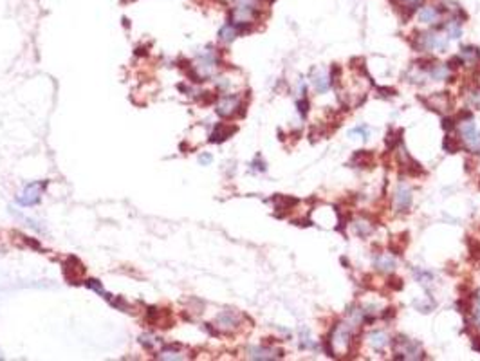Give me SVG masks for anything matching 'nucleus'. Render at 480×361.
Returning a JSON list of instances; mask_svg holds the SVG:
<instances>
[{
	"instance_id": "obj_11",
	"label": "nucleus",
	"mask_w": 480,
	"mask_h": 361,
	"mask_svg": "<svg viewBox=\"0 0 480 361\" xmlns=\"http://www.w3.org/2000/svg\"><path fill=\"white\" fill-rule=\"evenodd\" d=\"M237 130H239L237 127H228V125L221 123V125H217L215 127V130H213V134H211L209 141H211V143H222V141H226L228 137H231Z\"/></svg>"
},
{
	"instance_id": "obj_32",
	"label": "nucleus",
	"mask_w": 480,
	"mask_h": 361,
	"mask_svg": "<svg viewBox=\"0 0 480 361\" xmlns=\"http://www.w3.org/2000/svg\"><path fill=\"white\" fill-rule=\"evenodd\" d=\"M377 96H381V98H392V96H397V91H395L394 87H377Z\"/></svg>"
},
{
	"instance_id": "obj_22",
	"label": "nucleus",
	"mask_w": 480,
	"mask_h": 361,
	"mask_svg": "<svg viewBox=\"0 0 480 361\" xmlns=\"http://www.w3.org/2000/svg\"><path fill=\"white\" fill-rule=\"evenodd\" d=\"M406 173L408 175H412V177H419V175H423V173H425V168L419 165L415 159L408 157L406 159Z\"/></svg>"
},
{
	"instance_id": "obj_43",
	"label": "nucleus",
	"mask_w": 480,
	"mask_h": 361,
	"mask_svg": "<svg viewBox=\"0 0 480 361\" xmlns=\"http://www.w3.org/2000/svg\"><path fill=\"white\" fill-rule=\"evenodd\" d=\"M141 343L147 347V349H150L152 347V342H150V336H141Z\"/></svg>"
},
{
	"instance_id": "obj_38",
	"label": "nucleus",
	"mask_w": 480,
	"mask_h": 361,
	"mask_svg": "<svg viewBox=\"0 0 480 361\" xmlns=\"http://www.w3.org/2000/svg\"><path fill=\"white\" fill-rule=\"evenodd\" d=\"M351 67L352 69H363L365 67V58L363 56H356V58H352Z\"/></svg>"
},
{
	"instance_id": "obj_39",
	"label": "nucleus",
	"mask_w": 480,
	"mask_h": 361,
	"mask_svg": "<svg viewBox=\"0 0 480 361\" xmlns=\"http://www.w3.org/2000/svg\"><path fill=\"white\" fill-rule=\"evenodd\" d=\"M390 2H394V4H397V6H413V4H421V0H390Z\"/></svg>"
},
{
	"instance_id": "obj_27",
	"label": "nucleus",
	"mask_w": 480,
	"mask_h": 361,
	"mask_svg": "<svg viewBox=\"0 0 480 361\" xmlns=\"http://www.w3.org/2000/svg\"><path fill=\"white\" fill-rule=\"evenodd\" d=\"M446 65H448L449 71H457V69H461L462 65H466V63H464V60H462L461 55H455V56H451V58H449Z\"/></svg>"
},
{
	"instance_id": "obj_17",
	"label": "nucleus",
	"mask_w": 480,
	"mask_h": 361,
	"mask_svg": "<svg viewBox=\"0 0 480 361\" xmlns=\"http://www.w3.org/2000/svg\"><path fill=\"white\" fill-rule=\"evenodd\" d=\"M430 76L433 78V80H437V81L448 80L449 78L448 65H446V63H439V61H435V63L431 65V69H430Z\"/></svg>"
},
{
	"instance_id": "obj_2",
	"label": "nucleus",
	"mask_w": 480,
	"mask_h": 361,
	"mask_svg": "<svg viewBox=\"0 0 480 361\" xmlns=\"http://www.w3.org/2000/svg\"><path fill=\"white\" fill-rule=\"evenodd\" d=\"M352 228H354V231H356V235L359 239H367V237H370V235L374 233V229H376V221H374L372 215L361 213L357 219H354Z\"/></svg>"
},
{
	"instance_id": "obj_25",
	"label": "nucleus",
	"mask_w": 480,
	"mask_h": 361,
	"mask_svg": "<svg viewBox=\"0 0 480 361\" xmlns=\"http://www.w3.org/2000/svg\"><path fill=\"white\" fill-rule=\"evenodd\" d=\"M413 275H415L417 282L425 284V285H428V284L433 280V275H431L430 271H425V269H417V267H413Z\"/></svg>"
},
{
	"instance_id": "obj_20",
	"label": "nucleus",
	"mask_w": 480,
	"mask_h": 361,
	"mask_svg": "<svg viewBox=\"0 0 480 361\" xmlns=\"http://www.w3.org/2000/svg\"><path fill=\"white\" fill-rule=\"evenodd\" d=\"M237 37H239V31H237V27H235L233 24H226L224 27H221V31H219V38L226 43L233 42Z\"/></svg>"
},
{
	"instance_id": "obj_37",
	"label": "nucleus",
	"mask_w": 480,
	"mask_h": 361,
	"mask_svg": "<svg viewBox=\"0 0 480 361\" xmlns=\"http://www.w3.org/2000/svg\"><path fill=\"white\" fill-rule=\"evenodd\" d=\"M392 318H395V307H387V309L381 312V320L388 322V320H392Z\"/></svg>"
},
{
	"instance_id": "obj_19",
	"label": "nucleus",
	"mask_w": 480,
	"mask_h": 361,
	"mask_svg": "<svg viewBox=\"0 0 480 361\" xmlns=\"http://www.w3.org/2000/svg\"><path fill=\"white\" fill-rule=\"evenodd\" d=\"M443 148H444V152L457 153V152H461V150H462V143H461V139H459V137H453V135H446V137H444V141H443Z\"/></svg>"
},
{
	"instance_id": "obj_31",
	"label": "nucleus",
	"mask_w": 480,
	"mask_h": 361,
	"mask_svg": "<svg viewBox=\"0 0 480 361\" xmlns=\"http://www.w3.org/2000/svg\"><path fill=\"white\" fill-rule=\"evenodd\" d=\"M85 285H87V287L94 289V291H96V293H98V294H101V296H105V298H109V294L105 293L103 285H101V284H99L98 280H87V282H85Z\"/></svg>"
},
{
	"instance_id": "obj_7",
	"label": "nucleus",
	"mask_w": 480,
	"mask_h": 361,
	"mask_svg": "<svg viewBox=\"0 0 480 361\" xmlns=\"http://www.w3.org/2000/svg\"><path fill=\"white\" fill-rule=\"evenodd\" d=\"M63 271H65V276H67L69 280H78L81 276L85 275V267H83V264L78 260L76 257H71L65 260L63 264Z\"/></svg>"
},
{
	"instance_id": "obj_40",
	"label": "nucleus",
	"mask_w": 480,
	"mask_h": 361,
	"mask_svg": "<svg viewBox=\"0 0 480 361\" xmlns=\"http://www.w3.org/2000/svg\"><path fill=\"white\" fill-rule=\"evenodd\" d=\"M293 224H296V226H313V221H309V219H293Z\"/></svg>"
},
{
	"instance_id": "obj_42",
	"label": "nucleus",
	"mask_w": 480,
	"mask_h": 361,
	"mask_svg": "<svg viewBox=\"0 0 480 361\" xmlns=\"http://www.w3.org/2000/svg\"><path fill=\"white\" fill-rule=\"evenodd\" d=\"M201 163H203V165H209V163H211V155H209V153L201 155Z\"/></svg>"
},
{
	"instance_id": "obj_23",
	"label": "nucleus",
	"mask_w": 480,
	"mask_h": 361,
	"mask_svg": "<svg viewBox=\"0 0 480 361\" xmlns=\"http://www.w3.org/2000/svg\"><path fill=\"white\" fill-rule=\"evenodd\" d=\"M455 309L462 314H469V312L473 311V307H471V298L468 296H462L459 300L455 302Z\"/></svg>"
},
{
	"instance_id": "obj_24",
	"label": "nucleus",
	"mask_w": 480,
	"mask_h": 361,
	"mask_svg": "<svg viewBox=\"0 0 480 361\" xmlns=\"http://www.w3.org/2000/svg\"><path fill=\"white\" fill-rule=\"evenodd\" d=\"M387 287L390 289V291H403V287H405V282H403V278H399V276L392 275V276H388Z\"/></svg>"
},
{
	"instance_id": "obj_8",
	"label": "nucleus",
	"mask_w": 480,
	"mask_h": 361,
	"mask_svg": "<svg viewBox=\"0 0 480 361\" xmlns=\"http://www.w3.org/2000/svg\"><path fill=\"white\" fill-rule=\"evenodd\" d=\"M40 188H42V184L40 183L27 184V188L24 190V193L18 197V202L22 206H33V204H37V202L40 201Z\"/></svg>"
},
{
	"instance_id": "obj_13",
	"label": "nucleus",
	"mask_w": 480,
	"mask_h": 361,
	"mask_svg": "<svg viewBox=\"0 0 480 361\" xmlns=\"http://www.w3.org/2000/svg\"><path fill=\"white\" fill-rule=\"evenodd\" d=\"M369 343L372 349L376 350H383L390 343V338L387 336V332L383 331H372L369 334Z\"/></svg>"
},
{
	"instance_id": "obj_33",
	"label": "nucleus",
	"mask_w": 480,
	"mask_h": 361,
	"mask_svg": "<svg viewBox=\"0 0 480 361\" xmlns=\"http://www.w3.org/2000/svg\"><path fill=\"white\" fill-rule=\"evenodd\" d=\"M457 123H462V121H468V119H473V112L469 111V109H461L459 114L453 117Z\"/></svg>"
},
{
	"instance_id": "obj_9",
	"label": "nucleus",
	"mask_w": 480,
	"mask_h": 361,
	"mask_svg": "<svg viewBox=\"0 0 480 361\" xmlns=\"http://www.w3.org/2000/svg\"><path fill=\"white\" fill-rule=\"evenodd\" d=\"M239 105H240L239 96H226V98L221 99V103H219V107H217V114L222 116V117L233 116L235 111L239 109Z\"/></svg>"
},
{
	"instance_id": "obj_36",
	"label": "nucleus",
	"mask_w": 480,
	"mask_h": 361,
	"mask_svg": "<svg viewBox=\"0 0 480 361\" xmlns=\"http://www.w3.org/2000/svg\"><path fill=\"white\" fill-rule=\"evenodd\" d=\"M471 349L475 350V352H480V329L475 334H471Z\"/></svg>"
},
{
	"instance_id": "obj_21",
	"label": "nucleus",
	"mask_w": 480,
	"mask_h": 361,
	"mask_svg": "<svg viewBox=\"0 0 480 361\" xmlns=\"http://www.w3.org/2000/svg\"><path fill=\"white\" fill-rule=\"evenodd\" d=\"M446 29H448L449 37L453 38V40H459V38L462 37V22L461 20L451 19L448 24H446Z\"/></svg>"
},
{
	"instance_id": "obj_26",
	"label": "nucleus",
	"mask_w": 480,
	"mask_h": 361,
	"mask_svg": "<svg viewBox=\"0 0 480 361\" xmlns=\"http://www.w3.org/2000/svg\"><path fill=\"white\" fill-rule=\"evenodd\" d=\"M339 80H341V65L334 63L332 69H331V85L338 87L339 85Z\"/></svg>"
},
{
	"instance_id": "obj_44",
	"label": "nucleus",
	"mask_w": 480,
	"mask_h": 361,
	"mask_svg": "<svg viewBox=\"0 0 480 361\" xmlns=\"http://www.w3.org/2000/svg\"><path fill=\"white\" fill-rule=\"evenodd\" d=\"M339 262L343 264L345 267H349V260H347V257H341V258H339Z\"/></svg>"
},
{
	"instance_id": "obj_1",
	"label": "nucleus",
	"mask_w": 480,
	"mask_h": 361,
	"mask_svg": "<svg viewBox=\"0 0 480 361\" xmlns=\"http://www.w3.org/2000/svg\"><path fill=\"white\" fill-rule=\"evenodd\" d=\"M419 101L425 105L426 109H430L433 112H446L451 107V98H449V92H435L428 98L419 96Z\"/></svg>"
},
{
	"instance_id": "obj_5",
	"label": "nucleus",
	"mask_w": 480,
	"mask_h": 361,
	"mask_svg": "<svg viewBox=\"0 0 480 361\" xmlns=\"http://www.w3.org/2000/svg\"><path fill=\"white\" fill-rule=\"evenodd\" d=\"M311 80H313L314 87H316V91L323 94V92L329 91V87H331V76L327 74L325 69H311Z\"/></svg>"
},
{
	"instance_id": "obj_12",
	"label": "nucleus",
	"mask_w": 480,
	"mask_h": 361,
	"mask_svg": "<svg viewBox=\"0 0 480 361\" xmlns=\"http://www.w3.org/2000/svg\"><path fill=\"white\" fill-rule=\"evenodd\" d=\"M403 134H405V130L403 129H397V130H390L385 137V145H387L388 152H392V150H397V147H403Z\"/></svg>"
},
{
	"instance_id": "obj_35",
	"label": "nucleus",
	"mask_w": 480,
	"mask_h": 361,
	"mask_svg": "<svg viewBox=\"0 0 480 361\" xmlns=\"http://www.w3.org/2000/svg\"><path fill=\"white\" fill-rule=\"evenodd\" d=\"M455 119H453V117H449V116H444L443 117V125H441V127H443V129L444 130H446V132H449V130H453V129H455Z\"/></svg>"
},
{
	"instance_id": "obj_29",
	"label": "nucleus",
	"mask_w": 480,
	"mask_h": 361,
	"mask_svg": "<svg viewBox=\"0 0 480 361\" xmlns=\"http://www.w3.org/2000/svg\"><path fill=\"white\" fill-rule=\"evenodd\" d=\"M408 80L412 81V83H415V85H425V74H423V71L421 69H417L415 73H408Z\"/></svg>"
},
{
	"instance_id": "obj_45",
	"label": "nucleus",
	"mask_w": 480,
	"mask_h": 361,
	"mask_svg": "<svg viewBox=\"0 0 480 361\" xmlns=\"http://www.w3.org/2000/svg\"><path fill=\"white\" fill-rule=\"evenodd\" d=\"M477 74H480V63H479V67H477Z\"/></svg>"
},
{
	"instance_id": "obj_6",
	"label": "nucleus",
	"mask_w": 480,
	"mask_h": 361,
	"mask_svg": "<svg viewBox=\"0 0 480 361\" xmlns=\"http://www.w3.org/2000/svg\"><path fill=\"white\" fill-rule=\"evenodd\" d=\"M354 168H372L374 166V152L372 150H356L352 153L351 163Z\"/></svg>"
},
{
	"instance_id": "obj_18",
	"label": "nucleus",
	"mask_w": 480,
	"mask_h": 361,
	"mask_svg": "<svg viewBox=\"0 0 480 361\" xmlns=\"http://www.w3.org/2000/svg\"><path fill=\"white\" fill-rule=\"evenodd\" d=\"M430 49H435L439 53H444L448 49V38L439 35V33H431L430 37Z\"/></svg>"
},
{
	"instance_id": "obj_14",
	"label": "nucleus",
	"mask_w": 480,
	"mask_h": 361,
	"mask_svg": "<svg viewBox=\"0 0 480 361\" xmlns=\"http://www.w3.org/2000/svg\"><path fill=\"white\" fill-rule=\"evenodd\" d=\"M441 17V11H439L437 6H426L419 11V20L423 24H435Z\"/></svg>"
},
{
	"instance_id": "obj_30",
	"label": "nucleus",
	"mask_w": 480,
	"mask_h": 361,
	"mask_svg": "<svg viewBox=\"0 0 480 361\" xmlns=\"http://www.w3.org/2000/svg\"><path fill=\"white\" fill-rule=\"evenodd\" d=\"M300 349L305 350V349H314V343L311 342V338H309V331L302 329V336H300Z\"/></svg>"
},
{
	"instance_id": "obj_4",
	"label": "nucleus",
	"mask_w": 480,
	"mask_h": 361,
	"mask_svg": "<svg viewBox=\"0 0 480 361\" xmlns=\"http://www.w3.org/2000/svg\"><path fill=\"white\" fill-rule=\"evenodd\" d=\"M247 356L251 360H277V358H283V350L269 349V347H249Z\"/></svg>"
},
{
	"instance_id": "obj_10",
	"label": "nucleus",
	"mask_w": 480,
	"mask_h": 361,
	"mask_svg": "<svg viewBox=\"0 0 480 361\" xmlns=\"http://www.w3.org/2000/svg\"><path fill=\"white\" fill-rule=\"evenodd\" d=\"M374 266H376L377 271H381V273H388V271H394L395 269V260L392 255H381V253H376L374 255Z\"/></svg>"
},
{
	"instance_id": "obj_3",
	"label": "nucleus",
	"mask_w": 480,
	"mask_h": 361,
	"mask_svg": "<svg viewBox=\"0 0 480 361\" xmlns=\"http://www.w3.org/2000/svg\"><path fill=\"white\" fill-rule=\"evenodd\" d=\"M395 208L399 213H408L412 208V190L405 184L397 186L395 190Z\"/></svg>"
},
{
	"instance_id": "obj_34",
	"label": "nucleus",
	"mask_w": 480,
	"mask_h": 361,
	"mask_svg": "<svg viewBox=\"0 0 480 361\" xmlns=\"http://www.w3.org/2000/svg\"><path fill=\"white\" fill-rule=\"evenodd\" d=\"M354 134H361L363 139H369L370 129L367 127V125H357V127H354V129L351 130V135H354Z\"/></svg>"
},
{
	"instance_id": "obj_15",
	"label": "nucleus",
	"mask_w": 480,
	"mask_h": 361,
	"mask_svg": "<svg viewBox=\"0 0 480 361\" xmlns=\"http://www.w3.org/2000/svg\"><path fill=\"white\" fill-rule=\"evenodd\" d=\"M408 242H410V235L406 231L397 235V237H392V240H390V251L394 255H403V251L408 246Z\"/></svg>"
},
{
	"instance_id": "obj_16",
	"label": "nucleus",
	"mask_w": 480,
	"mask_h": 361,
	"mask_svg": "<svg viewBox=\"0 0 480 361\" xmlns=\"http://www.w3.org/2000/svg\"><path fill=\"white\" fill-rule=\"evenodd\" d=\"M461 56L464 63H473V61H480V49L475 45H462L461 47Z\"/></svg>"
},
{
	"instance_id": "obj_41",
	"label": "nucleus",
	"mask_w": 480,
	"mask_h": 361,
	"mask_svg": "<svg viewBox=\"0 0 480 361\" xmlns=\"http://www.w3.org/2000/svg\"><path fill=\"white\" fill-rule=\"evenodd\" d=\"M253 170H258V171H265V163H262L260 161V157H257V159L253 161Z\"/></svg>"
},
{
	"instance_id": "obj_28",
	"label": "nucleus",
	"mask_w": 480,
	"mask_h": 361,
	"mask_svg": "<svg viewBox=\"0 0 480 361\" xmlns=\"http://www.w3.org/2000/svg\"><path fill=\"white\" fill-rule=\"evenodd\" d=\"M309 99L307 98H300V99H296V109H298V112H300V116L302 117H307V114H309Z\"/></svg>"
}]
</instances>
